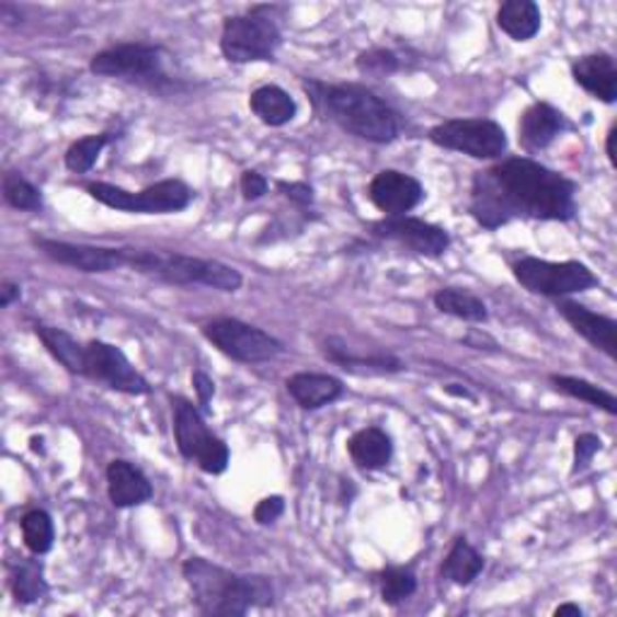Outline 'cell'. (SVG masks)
<instances>
[{"label": "cell", "instance_id": "obj_17", "mask_svg": "<svg viewBox=\"0 0 617 617\" xmlns=\"http://www.w3.org/2000/svg\"><path fill=\"white\" fill-rule=\"evenodd\" d=\"M560 313L567 319V323L572 329L594 345L601 353H606L610 359H615L617 353V323L610 317H603V313L591 311L582 305H574V301H560Z\"/></svg>", "mask_w": 617, "mask_h": 617}, {"label": "cell", "instance_id": "obj_29", "mask_svg": "<svg viewBox=\"0 0 617 617\" xmlns=\"http://www.w3.org/2000/svg\"><path fill=\"white\" fill-rule=\"evenodd\" d=\"M325 357L335 365H341L343 369L350 372H377V374H393V372H403V362L396 359L391 355H374V357H355L347 353V347L341 345L338 341H329L325 343Z\"/></svg>", "mask_w": 617, "mask_h": 617}, {"label": "cell", "instance_id": "obj_9", "mask_svg": "<svg viewBox=\"0 0 617 617\" xmlns=\"http://www.w3.org/2000/svg\"><path fill=\"white\" fill-rule=\"evenodd\" d=\"M437 148L473 157V160H498L510 148L506 130L490 118H452L434 126L427 136Z\"/></svg>", "mask_w": 617, "mask_h": 617}, {"label": "cell", "instance_id": "obj_37", "mask_svg": "<svg viewBox=\"0 0 617 617\" xmlns=\"http://www.w3.org/2000/svg\"><path fill=\"white\" fill-rule=\"evenodd\" d=\"M283 512H285V500L273 494V498H265L256 504V510H253V518H256V524L268 526V524H275L277 518L283 516Z\"/></svg>", "mask_w": 617, "mask_h": 617}, {"label": "cell", "instance_id": "obj_22", "mask_svg": "<svg viewBox=\"0 0 617 617\" xmlns=\"http://www.w3.org/2000/svg\"><path fill=\"white\" fill-rule=\"evenodd\" d=\"M249 106L271 128L287 126L297 116V102L289 96V92L277 88V84H261V88L253 90L249 96Z\"/></svg>", "mask_w": 617, "mask_h": 617}, {"label": "cell", "instance_id": "obj_3", "mask_svg": "<svg viewBox=\"0 0 617 617\" xmlns=\"http://www.w3.org/2000/svg\"><path fill=\"white\" fill-rule=\"evenodd\" d=\"M191 601L203 615L241 617L251 608L273 606L275 591L268 576L237 574L203 558H188L181 567Z\"/></svg>", "mask_w": 617, "mask_h": 617}, {"label": "cell", "instance_id": "obj_4", "mask_svg": "<svg viewBox=\"0 0 617 617\" xmlns=\"http://www.w3.org/2000/svg\"><path fill=\"white\" fill-rule=\"evenodd\" d=\"M126 268L157 277L169 285H205L220 293H237L244 277L237 268L213 259L186 256V253L162 249H126Z\"/></svg>", "mask_w": 617, "mask_h": 617}, {"label": "cell", "instance_id": "obj_14", "mask_svg": "<svg viewBox=\"0 0 617 617\" xmlns=\"http://www.w3.org/2000/svg\"><path fill=\"white\" fill-rule=\"evenodd\" d=\"M48 259L76 268L80 273H112L118 268H126L124 249H108V247H88V244H70V241L56 239H36Z\"/></svg>", "mask_w": 617, "mask_h": 617}, {"label": "cell", "instance_id": "obj_20", "mask_svg": "<svg viewBox=\"0 0 617 617\" xmlns=\"http://www.w3.org/2000/svg\"><path fill=\"white\" fill-rule=\"evenodd\" d=\"M287 393L305 410H319L335 403L345 393V386L331 374L299 372L287 379Z\"/></svg>", "mask_w": 617, "mask_h": 617}, {"label": "cell", "instance_id": "obj_25", "mask_svg": "<svg viewBox=\"0 0 617 617\" xmlns=\"http://www.w3.org/2000/svg\"><path fill=\"white\" fill-rule=\"evenodd\" d=\"M10 591L22 606H32V603L42 601L48 594V582L44 579V567L39 560H24L10 562Z\"/></svg>", "mask_w": 617, "mask_h": 617}, {"label": "cell", "instance_id": "obj_41", "mask_svg": "<svg viewBox=\"0 0 617 617\" xmlns=\"http://www.w3.org/2000/svg\"><path fill=\"white\" fill-rule=\"evenodd\" d=\"M464 343L466 345H470V347H476V350H482V345H492V347H498V343L492 341L490 335H485V333H480V331H470L466 338H464Z\"/></svg>", "mask_w": 617, "mask_h": 617}, {"label": "cell", "instance_id": "obj_19", "mask_svg": "<svg viewBox=\"0 0 617 617\" xmlns=\"http://www.w3.org/2000/svg\"><path fill=\"white\" fill-rule=\"evenodd\" d=\"M572 78L579 88L594 94L603 104L617 100V66L610 54H589L572 64Z\"/></svg>", "mask_w": 617, "mask_h": 617}, {"label": "cell", "instance_id": "obj_10", "mask_svg": "<svg viewBox=\"0 0 617 617\" xmlns=\"http://www.w3.org/2000/svg\"><path fill=\"white\" fill-rule=\"evenodd\" d=\"M201 331L205 341L213 343L225 357L241 362V365L268 362L285 353V345L275 335L237 319H213Z\"/></svg>", "mask_w": 617, "mask_h": 617}, {"label": "cell", "instance_id": "obj_2", "mask_svg": "<svg viewBox=\"0 0 617 617\" xmlns=\"http://www.w3.org/2000/svg\"><path fill=\"white\" fill-rule=\"evenodd\" d=\"M305 90L311 96L317 112L341 126L345 133L367 142L386 145L401 136V114L386 104L377 92L355 82H321L305 80Z\"/></svg>", "mask_w": 617, "mask_h": 617}, {"label": "cell", "instance_id": "obj_28", "mask_svg": "<svg viewBox=\"0 0 617 617\" xmlns=\"http://www.w3.org/2000/svg\"><path fill=\"white\" fill-rule=\"evenodd\" d=\"M550 384L564 396H572L576 401H584L589 405L606 410L608 415H617V398L596 384L576 377H564V374H552Z\"/></svg>", "mask_w": 617, "mask_h": 617}, {"label": "cell", "instance_id": "obj_15", "mask_svg": "<svg viewBox=\"0 0 617 617\" xmlns=\"http://www.w3.org/2000/svg\"><path fill=\"white\" fill-rule=\"evenodd\" d=\"M369 201L386 217H403L425 201V188L415 176L396 172V169H384L372 179Z\"/></svg>", "mask_w": 617, "mask_h": 617}, {"label": "cell", "instance_id": "obj_11", "mask_svg": "<svg viewBox=\"0 0 617 617\" xmlns=\"http://www.w3.org/2000/svg\"><path fill=\"white\" fill-rule=\"evenodd\" d=\"M82 377H88L96 384H104L106 389L126 396H148L152 391L148 379L130 365V359L124 355V350L104 341H90L84 345Z\"/></svg>", "mask_w": 617, "mask_h": 617}, {"label": "cell", "instance_id": "obj_39", "mask_svg": "<svg viewBox=\"0 0 617 617\" xmlns=\"http://www.w3.org/2000/svg\"><path fill=\"white\" fill-rule=\"evenodd\" d=\"M191 384H193V389H196V393H198L201 405H203L205 410H208V408H210V401H213V396H215V384H213V379H210L205 372L196 369V372L191 374Z\"/></svg>", "mask_w": 617, "mask_h": 617}, {"label": "cell", "instance_id": "obj_7", "mask_svg": "<svg viewBox=\"0 0 617 617\" xmlns=\"http://www.w3.org/2000/svg\"><path fill=\"white\" fill-rule=\"evenodd\" d=\"M174 408V437L181 456L186 461H196V466L208 476H222L229 466L227 444L215 437L210 427L205 425L201 410L181 396L172 398Z\"/></svg>", "mask_w": 617, "mask_h": 617}, {"label": "cell", "instance_id": "obj_43", "mask_svg": "<svg viewBox=\"0 0 617 617\" xmlns=\"http://www.w3.org/2000/svg\"><path fill=\"white\" fill-rule=\"evenodd\" d=\"M615 138H617V126H613L608 130V140H606V155L610 167H617V155H615Z\"/></svg>", "mask_w": 617, "mask_h": 617}, {"label": "cell", "instance_id": "obj_44", "mask_svg": "<svg viewBox=\"0 0 617 617\" xmlns=\"http://www.w3.org/2000/svg\"><path fill=\"white\" fill-rule=\"evenodd\" d=\"M446 393H452V396H461V398H473V393H470V391H466V389H456V384L446 386Z\"/></svg>", "mask_w": 617, "mask_h": 617}, {"label": "cell", "instance_id": "obj_40", "mask_svg": "<svg viewBox=\"0 0 617 617\" xmlns=\"http://www.w3.org/2000/svg\"><path fill=\"white\" fill-rule=\"evenodd\" d=\"M22 297V287L15 285V283H3V287H0V307L8 309L12 301H18Z\"/></svg>", "mask_w": 617, "mask_h": 617}, {"label": "cell", "instance_id": "obj_31", "mask_svg": "<svg viewBox=\"0 0 617 617\" xmlns=\"http://www.w3.org/2000/svg\"><path fill=\"white\" fill-rule=\"evenodd\" d=\"M116 136H112V133H100V136H88V138L76 140L66 152V167L76 174L90 172V169L96 164V160H100L102 150Z\"/></svg>", "mask_w": 617, "mask_h": 617}, {"label": "cell", "instance_id": "obj_36", "mask_svg": "<svg viewBox=\"0 0 617 617\" xmlns=\"http://www.w3.org/2000/svg\"><path fill=\"white\" fill-rule=\"evenodd\" d=\"M275 188L281 191L287 201L301 205V208H307V205L313 203V188L307 181H277Z\"/></svg>", "mask_w": 617, "mask_h": 617}, {"label": "cell", "instance_id": "obj_6", "mask_svg": "<svg viewBox=\"0 0 617 617\" xmlns=\"http://www.w3.org/2000/svg\"><path fill=\"white\" fill-rule=\"evenodd\" d=\"M90 196L106 205L112 210L121 213H138V215H169V213H181L196 198V193L191 191L181 179H164L157 184L142 188L138 193L126 191L114 184H104V181H92L84 186Z\"/></svg>", "mask_w": 617, "mask_h": 617}, {"label": "cell", "instance_id": "obj_16", "mask_svg": "<svg viewBox=\"0 0 617 617\" xmlns=\"http://www.w3.org/2000/svg\"><path fill=\"white\" fill-rule=\"evenodd\" d=\"M570 128V121H567L560 108L546 102H536L526 108L522 121H518V140H522L528 152H538L546 150L548 145H552Z\"/></svg>", "mask_w": 617, "mask_h": 617}, {"label": "cell", "instance_id": "obj_33", "mask_svg": "<svg viewBox=\"0 0 617 617\" xmlns=\"http://www.w3.org/2000/svg\"><path fill=\"white\" fill-rule=\"evenodd\" d=\"M3 196H5L8 205H12L15 210H24V213H36V210H42V205H44L42 191L34 184H30V181L18 172L5 174Z\"/></svg>", "mask_w": 617, "mask_h": 617}, {"label": "cell", "instance_id": "obj_13", "mask_svg": "<svg viewBox=\"0 0 617 617\" xmlns=\"http://www.w3.org/2000/svg\"><path fill=\"white\" fill-rule=\"evenodd\" d=\"M374 235L381 239H391L420 256L437 259L452 247V237L444 227L420 220V217H384V220L372 225Z\"/></svg>", "mask_w": 617, "mask_h": 617}, {"label": "cell", "instance_id": "obj_18", "mask_svg": "<svg viewBox=\"0 0 617 617\" xmlns=\"http://www.w3.org/2000/svg\"><path fill=\"white\" fill-rule=\"evenodd\" d=\"M106 490H108V500H112L116 510L140 506L145 502H150L152 498L150 480L145 478L140 468L124 461V458H116V461L108 464Z\"/></svg>", "mask_w": 617, "mask_h": 617}, {"label": "cell", "instance_id": "obj_45", "mask_svg": "<svg viewBox=\"0 0 617 617\" xmlns=\"http://www.w3.org/2000/svg\"><path fill=\"white\" fill-rule=\"evenodd\" d=\"M42 442H44V439H36V437H34V439H32V449H34V452H42Z\"/></svg>", "mask_w": 617, "mask_h": 617}, {"label": "cell", "instance_id": "obj_12", "mask_svg": "<svg viewBox=\"0 0 617 617\" xmlns=\"http://www.w3.org/2000/svg\"><path fill=\"white\" fill-rule=\"evenodd\" d=\"M164 58L162 46L152 44H118L104 52L94 54L90 60V70L94 76L104 78H152L160 72Z\"/></svg>", "mask_w": 617, "mask_h": 617}, {"label": "cell", "instance_id": "obj_5", "mask_svg": "<svg viewBox=\"0 0 617 617\" xmlns=\"http://www.w3.org/2000/svg\"><path fill=\"white\" fill-rule=\"evenodd\" d=\"M281 44L283 34L271 15V8H251L247 15L227 18L222 24L220 52L229 64L273 60Z\"/></svg>", "mask_w": 617, "mask_h": 617}, {"label": "cell", "instance_id": "obj_35", "mask_svg": "<svg viewBox=\"0 0 617 617\" xmlns=\"http://www.w3.org/2000/svg\"><path fill=\"white\" fill-rule=\"evenodd\" d=\"M603 449V442L596 434H579L574 442V466L572 473H582L584 468H589V464L594 461V456Z\"/></svg>", "mask_w": 617, "mask_h": 617}, {"label": "cell", "instance_id": "obj_38", "mask_svg": "<svg viewBox=\"0 0 617 617\" xmlns=\"http://www.w3.org/2000/svg\"><path fill=\"white\" fill-rule=\"evenodd\" d=\"M239 186H241V193H244V201H259L265 196V193H268V179L259 172H253V169H249V172L241 174Z\"/></svg>", "mask_w": 617, "mask_h": 617}, {"label": "cell", "instance_id": "obj_30", "mask_svg": "<svg viewBox=\"0 0 617 617\" xmlns=\"http://www.w3.org/2000/svg\"><path fill=\"white\" fill-rule=\"evenodd\" d=\"M20 528H22L24 546H27V550L32 555H36V558H39V555H46L54 548V538H56L54 522L44 510H32L24 514Z\"/></svg>", "mask_w": 617, "mask_h": 617}, {"label": "cell", "instance_id": "obj_42", "mask_svg": "<svg viewBox=\"0 0 617 617\" xmlns=\"http://www.w3.org/2000/svg\"><path fill=\"white\" fill-rule=\"evenodd\" d=\"M584 610L574 606V603H562L560 608H555V617H582Z\"/></svg>", "mask_w": 617, "mask_h": 617}, {"label": "cell", "instance_id": "obj_24", "mask_svg": "<svg viewBox=\"0 0 617 617\" xmlns=\"http://www.w3.org/2000/svg\"><path fill=\"white\" fill-rule=\"evenodd\" d=\"M34 333L42 341V345L48 350V355L58 359L68 372L80 374L82 377L84 374V345H80L70 333L54 329V325H46V323H36Z\"/></svg>", "mask_w": 617, "mask_h": 617}, {"label": "cell", "instance_id": "obj_1", "mask_svg": "<svg viewBox=\"0 0 617 617\" xmlns=\"http://www.w3.org/2000/svg\"><path fill=\"white\" fill-rule=\"evenodd\" d=\"M468 210L485 229H500L516 217L570 222L576 215V184L530 157H510L473 176Z\"/></svg>", "mask_w": 617, "mask_h": 617}, {"label": "cell", "instance_id": "obj_8", "mask_svg": "<svg viewBox=\"0 0 617 617\" xmlns=\"http://www.w3.org/2000/svg\"><path fill=\"white\" fill-rule=\"evenodd\" d=\"M514 277L516 283L526 287L528 293L542 295V297H570L586 293V289L601 285L598 277L589 265L579 261H542L536 256L518 259L514 265Z\"/></svg>", "mask_w": 617, "mask_h": 617}, {"label": "cell", "instance_id": "obj_21", "mask_svg": "<svg viewBox=\"0 0 617 617\" xmlns=\"http://www.w3.org/2000/svg\"><path fill=\"white\" fill-rule=\"evenodd\" d=\"M347 454L365 470H381L391 464L393 442L389 434L379 427H365L355 432L347 442Z\"/></svg>", "mask_w": 617, "mask_h": 617}, {"label": "cell", "instance_id": "obj_34", "mask_svg": "<svg viewBox=\"0 0 617 617\" xmlns=\"http://www.w3.org/2000/svg\"><path fill=\"white\" fill-rule=\"evenodd\" d=\"M357 70L369 78H386L401 70V58L391 48H369V52L359 54Z\"/></svg>", "mask_w": 617, "mask_h": 617}, {"label": "cell", "instance_id": "obj_23", "mask_svg": "<svg viewBox=\"0 0 617 617\" xmlns=\"http://www.w3.org/2000/svg\"><path fill=\"white\" fill-rule=\"evenodd\" d=\"M540 8L534 0H506L498 10V24L514 42H530L540 32Z\"/></svg>", "mask_w": 617, "mask_h": 617}, {"label": "cell", "instance_id": "obj_27", "mask_svg": "<svg viewBox=\"0 0 617 617\" xmlns=\"http://www.w3.org/2000/svg\"><path fill=\"white\" fill-rule=\"evenodd\" d=\"M482 570H485L482 555L470 546L466 538H456L452 552L446 555V560L442 564V574L456 586H468L476 582Z\"/></svg>", "mask_w": 617, "mask_h": 617}, {"label": "cell", "instance_id": "obj_26", "mask_svg": "<svg viewBox=\"0 0 617 617\" xmlns=\"http://www.w3.org/2000/svg\"><path fill=\"white\" fill-rule=\"evenodd\" d=\"M434 307L446 313V317L461 319L468 323H485L490 317L485 301L461 287H442L439 293L434 295Z\"/></svg>", "mask_w": 617, "mask_h": 617}, {"label": "cell", "instance_id": "obj_32", "mask_svg": "<svg viewBox=\"0 0 617 617\" xmlns=\"http://www.w3.org/2000/svg\"><path fill=\"white\" fill-rule=\"evenodd\" d=\"M418 591V576L410 567H389L381 572V601L386 606H398Z\"/></svg>", "mask_w": 617, "mask_h": 617}]
</instances>
